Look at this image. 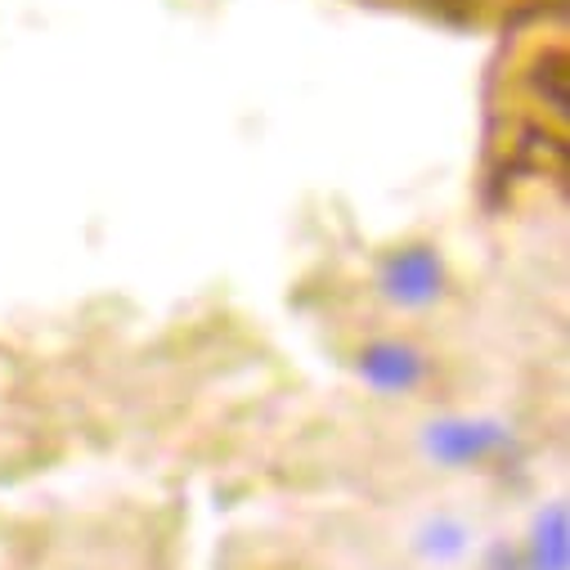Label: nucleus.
Listing matches in <instances>:
<instances>
[{
	"label": "nucleus",
	"instance_id": "f257e3e1",
	"mask_svg": "<svg viewBox=\"0 0 570 570\" xmlns=\"http://www.w3.org/2000/svg\"><path fill=\"white\" fill-rule=\"evenodd\" d=\"M503 441H508V432H499L494 422H441V426H432V436H426V445H432V454L441 463H476V459L494 454Z\"/></svg>",
	"mask_w": 570,
	"mask_h": 570
},
{
	"label": "nucleus",
	"instance_id": "f03ea898",
	"mask_svg": "<svg viewBox=\"0 0 570 570\" xmlns=\"http://www.w3.org/2000/svg\"><path fill=\"white\" fill-rule=\"evenodd\" d=\"M386 293L395 302H409V306H422L441 293V261L426 252V247H413V252H400L391 265H386Z\"/></svg>",
	"mask_w": 570,
	"mask_h": 570
},
{
	"label": "nucleus",
	"instance_id": "7ed1b4c3",
	"mask_svg": "<svg viewBox=\"0 0 570 570\" xmlns=\"http://www.w3.org/2000/svg\"><path fill=\"white\" fill-rule=\"evenodd\" d=\"M360 373H364L373 386H382V391H409V386L422 377V364H417V355H413L409 346L382 342V346H368V351L360 355Z\"/></svg>",
	"mask_w": 570,
	"mask_h": 570
},
{
	"label": "nucleus",
	"instance_id": "20e7f679",
	"mask_svg": "<svg viewBox=\"0 0 570 570\" xmlns=\"http://www.w3.org/2000/svg\"><path fill=\"white\" fill-rule=\"evenodd\" d=\"M530 561H534V570H566V508H552L539 521Z\"/></svg>",
	"mask_w": 570,
	"mask_h": 570
}]
</instances>
